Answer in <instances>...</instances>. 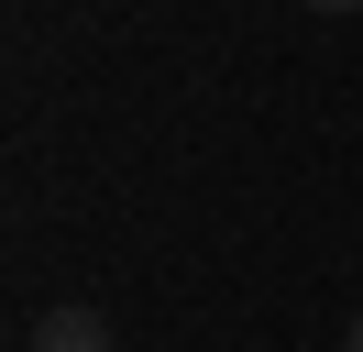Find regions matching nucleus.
I'll return each mask as SVG.
<instances>
[{
	"label": "nucleus",
	"mask_w": 363,
	"mask_h": 352,
	"mask_svg": "<svg viewBox=\"0 0 363 352\" xmlns=\"http://www.w3.org/2000/svg\"><path fill=\"white\" fill-rule=\"evenodd\" d=\"M23 352H121V330L99 319V308H45V319H33V341Z\"/></svg>",
	"instance_id": "obj_1"
},
{
	"label": "nucleus",
	"mask_w": 363,
	"mask_h": 352,
	"mask_svg": "<svg viewBox=\"0 0 363 352\" xmlns=\"http://www.w3.org/2000/svg\"><path fill=\"white\" fill-rule=\"evenodd\" d=\"M341 352H363V308H352V330H341Z\"/></svg>",
	"instance_id": "obj_2"
},
{
	"label": "nucleus",
	"mask_w": 363,
	"mask_h": 352,
	"mask_svg": "<svg viewBox=\"0 0 363 352\" xmlns=\"http://www.w3.org/2000/svg\"><path fill=\"white\" fill-rule=\"evenodd\" d=\"M308 11H363V0H308Z\"/></svg>",
	"instance_id": "obj_3"
}]
</instances>
